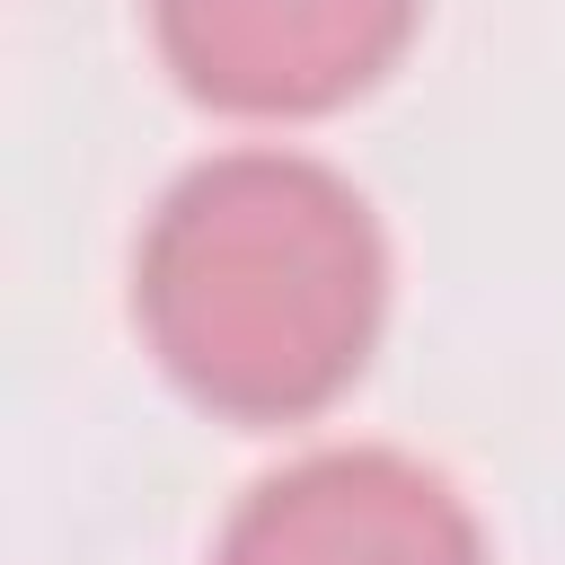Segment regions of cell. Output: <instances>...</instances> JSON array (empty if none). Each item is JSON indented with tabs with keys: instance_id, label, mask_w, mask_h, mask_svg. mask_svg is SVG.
Instances as JSON below:
<instances>
[{
	"instance_id": "cell-1",
	"label": "cell",
	"mask_w": 565,
	"mask_h": 565,
	"mask_svg": "<svg viewBox=\"0 0 565 565\" xmlns=\"http://www.w3.org/2000/svg\"><path fill=\"white\" fill-rule=\"evenodd\" d=\"M132 318L212 415L300 424L380 344L388 238L327 159L221 150L159 194L132 256Z\"/></svg>"
},
{
	"instance_id": "cell-2",
	"label": "cell",
	"mask_w": 565,
	"mask_h": 565,
	"mask_svg": "<svg viewBox=\"0 0 565 565\" xmlns=\"http://www.w3.org/2000/svg\"><path fill=\"white\" fill-rule=\"evenodd\" d=\"M212 565H486V530L406 450H309L238 494Z\"/></svg>"
},
{
	"instance_id": "cell-3",
	"label": "cell",
	"mask_w": 565,
	"mask_h": 565,
	"mask_svg": "<svg viewBox=\"0 0 565 565\" xmlns=\"http://www.w3.org/2000/svg\"><path fill=\"white\" fill-rule=\"evenodd\" d=\"M424 0H150L168 71L221 115H327L415 35Z\"/></svg>"
}]
</instances>
